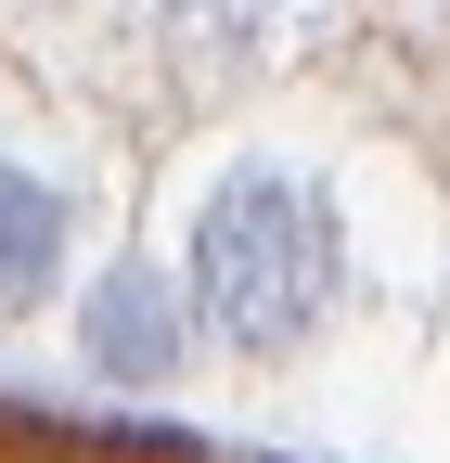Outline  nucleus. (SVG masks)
<instances>
[{
    "instance_id": "1",
    "label": "nucleus",
    "mask_w": 450,
    "mask_h": 463,
    "mask_svg": "<svg viewBox=\"0 0 450 463\" xmlns=\"http://www.w3.org/2000/svg\"><path fill=\"white\" fill-rule=\"evenodd\" d=\"M334 206H322V181H296V167H232V181L206 194V219H193V322L219 335V347H245V361H284V347H309L322 335V309H334Z\"/></svg>"
},
{
    "instance_id": "2",
    "label": "nucleus",
    "mask_w": 450,
    "mask_h": 463,
    "mask_svg": "<svg viewBox=\"0 0 450 463\" xmlns=\"http://www.w3.org/2000/svg\"><path fill=\"white\" fill-rule=\"evenodd\" d=\"M78 361H90L103 386H167V373L193 361V297H181L155 258H117V270L78 297Z\"/></svg>"
},
{
    "instance_id": "3",
    "label": "nucleus",
    "mask_w": 450,
    "mask_h": 463,
    "mask_svg": "<svg viewBox=\"0 0 450 463\" xmlns=\"http://www.w3.org/2000/svg\"><path fill=\"white\" fill-rule=\"evenodd\" d=\"M65 245H78V194H52L39 167H0V309H39L65 283Z\"/></svg>"
}]
</instances>
